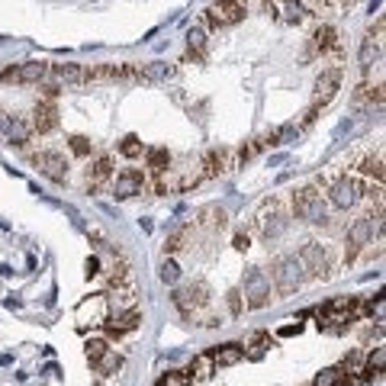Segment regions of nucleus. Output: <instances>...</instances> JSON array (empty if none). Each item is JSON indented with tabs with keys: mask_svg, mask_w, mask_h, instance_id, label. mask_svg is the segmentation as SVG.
<instances>
[{
	"mask_svg": "<svg viewBox=\"0 0 386 386\" xmlns=\"http://www.w3.org/2000/svg\"><path fill=\"white\" fill-rule=\"evenodd\" d=\"M107 319H109V302L103 293H93V296H87L84 302H77V309H75L77 328H97Z\"/></svg>",
	"mask_w": 386,
	"mask_h": 386,
	"instance_id": "nucleus-1",
	"label": "nucleus"
},
{
	"mask_svg": "<svg viewBox=\"0 0 386 386\" xmlns=\"http://www.w3.org/2000/svg\"><path fill=\"white\" fill-rule=\"evenodd\" d=\"M293 213L300 219H306V222H322L328 216V206L316 187H306V190H300L293 196Z\"/></svg>",
	"mask_w": 386,
	"mask_h": 386,
	"instance_id": "nucleus-2",
	"label": "nucleus"
},
{
	"mask_svg": "<svg viewBox=\"0 0 386 386\" xmlns=\"http://www.w3.org/2000/svg\"><path fill=\"white\" fill-rule=\"evenodd\" d=\"M302 261L296 254H284V258L274 261V284H277V293H293L302 280Z\"/></svg>",
	"mask_w": 386,
	"mask_h": 386,
	"instance_id": "nucleus-3",
	"label": "nucleus"
},
{
	"mask_svg": "<svg viewBox=\"0 0 386 386\" xmlns=\"http://www.w3.org/2000/svg\"><path fill=\"white\" fill-rule=\"evenodd\" d=\"M364 193H367V184L357 180V177H338L335 184L328 187V196H332V203H335L338 210H351Z\"/></svg>",
	"mask_w": 386,
	"mask_h": 386,
	"instance_id": "nucleus-4",
	"label": "nucleus"
},
{
	"mask_svg": "<svg viewBox=\"0 0 386 386\" xmlns=\"http://www.w3.org/2000/svg\"><path fill=\"white\" fill-rule=\"evenodd\" d=\"M380 216H383V210H377V216H373V213H367V216H361L351 226V232H348V245H351V248H348V261H354L364 245H370L373 229H380Z\"/></svg>",
	"mask_w": 386,
	"mask_h": 386,
	"instance_id": "nucleus-5",
	"label": "nucleus"
},
{
	"mask_svg": "<svg viewBox=\"0 0 386 386\" xmlns=\"http://www.w3.org/2000/svg\"><path fill=\"white\" fill-rule=\"evenodd\" d=\"M206 302H210V290H206V284H190V286H184V290H177L174 293V306L184 312V316H190V319L206 306Z\"/></svg>",
	"mask_w": 386,
	"mask_h": 386,
	"instance_id": "nucleus-6",
	"label": "nucleus"
},
{
	"mask_svg": "<svg viewBox=\"0 0 386 386\" xmlns=\"http://www.w3.org/2000/svg\"><path fill=\"white\" fill-rule=\"evenodd\" d=\"M242 17H245V7L238 0H216V3L206 10V23H210L213 29H226V26L238 23Z\"/></svg>",
	"mask_w": 386,
	"mask_h": 386,
	"instance_id": "nucleus-7",
	"label": "nucleus"
},
{
	"mask_svg": "<svg viewBox=\"0 0 386 386\" xmlns=\"http://www.w3.org/2000/svg\"><path fill=\"white\" fill-rule=\"evenodd\" d=\"M200 164H203V174H206V177L229 174V171L238 168V151H232V148H213V151H206V155L200 158Z\"/></svg>",
	"mask_w": 386,
	"mask_h": 386,
	"instance_id": "nucleus-8",
	"label": "nucleus"
},
{
	"mask_svg": "<svg viewBox=\"0 0 386 386\" xmlns=\"http://www.w3.org/2000/svg\"><path fill=\"white\" fill-rule=\"evenodd\" d=\"M286 210H284V203L280 200H270L268 206H264V213H261V219H258V226H261V236L264 238H277L280 232L286 229Z\"/></svg>",
	"mask_w": 386,
	"mask_h": 386,
	"instance_id": "nucleus-9",
	"label": "nucleus"
},
{
	"mask_svg": "<svg viewBox=\"0 0 386 386\" xmlns=\"http://www.w3.org/2000/svg\"><path fill=\"white\" fill-rule=\"evenodd\" d=\"M338 84H341V71H338V68H325V71L319 75V81H316V93H312V109H322V107H328V103L335 100Z\"/></svg>",
	"mask_w": 386,
	"mask_h": 386,
	"instance_id": "nucleus-10",
	"label": "nucleus"
},
{
	"mask_svg": "<svg viewBox=\"0 0 386 386\" xmlns=\"http://www.w3.org/2000/svg\"><path fill=\"white\" fill-rule=\"evenodd\" d=\"M300 261H302V268L309 270L312 277H328V270H332V261H328V252L322 248V245L309 242V245H302V252H300Z\"/></svg>",
	"mask_w": 386,
	"mask_h": 386,
	"instance_id": "nucleus-11",
	"label": "nucleus"
},
{
	"mask_svg": "<svg viewBox=\"0 0 386 386\" xmlns=\"http://www.w3.org/2000/svg\"><path fill=\"white\" fill-rule=\"evenodd\" d=\"M245 296H248V306H252V309L268 306V300H270V277L264 274V270H252V274L245 277Z\"/></svg>",
	"mask_w": 386,
	"mask_h": 386,
	"instance_id": "nucleus-12",
	"label": "nucleus"
},
{
	"mask_svg": "<svg viewBox=\"0 0 386 386\" xmlns=\"http://www.w3.org/2000/svg\"><path fill=\"white\" fill-rule=\"evenodd\" d=\"M33 164L39 168V174H45L55 184H61L68 177V161L61 158L59 151H39V155H33Z\"/></svg>",
	"mask_w": 386,
	"mask_h": 386,
	"instance_id": "nucleus-13",
	"label": "nucleus"
},
{
	"mask_svg": "<svg viewBox=\"0 0 386 386\" xmlns=\"http://www.w3.org/2000/svg\"><path fill=\"white\" fill-rule=\"evenodd\" d=\"M49 71H52V65H45V61H26L20 68H10L3 77L7 81H20V84H39V81L49 77Z\"/></svg>",
	"mask_w": 386,
	"mask_h": 386,
	"instance_id": "nucleus-14",
	"label": "nucleus"
},
{
	"mask_svg": "<svg viewBox=\"0 0 386 386\" xmlns=\"http://www.w3.org/2000/svg\"><path fill=\"white\" fill-rule=\"evenodd\" d=\"M113 190H116L119 200H129V196H135V193H142L145 190V171H139V168L119 171Z\"/></svg>",
	"mask_w": 386,
	"mask_h": 386,
	"instance_id": "nucleus-15",
	"label": "nucleus"
},
{
	"mask_svg": "<svg viewBox=\"0 0 386 386\" xmlns=\"http://www.w3.org/2000/svg\"><path fill=\"white\" fill-rule=\"evenodd\" d=\"M55 126H59V109H55L52 97H45V103H36L33 109V129L36 132H49Z\"/></svg>",
	"mask_w": 386,
	"mask_h": 386,
	"instance_id": "nucleus-16",
	"label": "nucleus"
},
{
	"mask_svg": "<svg viewBox=\"0 0 386 386\" xmlns=\"http://www.w3.org/2000/svg\"><path fill=\"white\" fill-rule=\"evenodd\" d=\"M0 135H7L10 142H26L29 139V126H26L20 116H7L0 109Z\"/></svg>",
	"mask_w": 386,
	"mask_h": 386,
	"instance_id": "nucleus-17",
	"label": "nucleus"
},
{
	"mask_svg": "<svg viewBox=\"0 0 386 386\" xmlns=\"http://www.w3.org/2000/svg\"><path fill=\"white\" fill-rule=\"evenodd\" d=\"M274 7H277V17L284 23H302V20L309 17V10L302 7L300 0H270Z\"/></svg>",
	"mask_w": 386,
	"mask_h": 386,
	"instance_id": "nucleus-18",
	"label": "nucleus"
},
{
	"mask_svg": "<svg viewBox=\"0 0 386 386\" xmlns=\"http://www.w3.org/2000/svg\"><path fill=\"white\" fill-rule=\"evenodd\" d=\"M109 177H113V158L103 155V158H97L93 161V168L87 171V184H91V190H100Z\"/></svg>",
	"mask_w": 386,
	"mask_h": 386,
	"instance_id": "nucleus-19",
	"label": "nucleus"
},
{
	"mask_svg": "<svg viewBox=\"0 0 386 386\" xmlns=\"http://www.w3.org/2000/svg\"><path fill=\"white\" fill-rule=\"evenodd\" d=\"M49 77L59 84H84V65H52Z\"/></svg>",
	"mask_w": 386,
	"mask_h": 386,
	"instance_id": "nucleus-20",
	"label": "nucleus"
},
{
	"mask_svg": "<svg viewBox=\"0 0 386 386\" xmlns=\"http://www.w3.org/2000/svg\"><path fill=\"white\" fill-rule=\"evenodd\" d=\"M335 49H338V33L332 26H319V29L312 33V52L325 55V52H335Z\"/></svg>",
	"mask_w": 386,
	"mask_h": 386,
	"instance_id": "nucleus-21",
	"label": "nucleus"
},
{
	"mask_svg": "<svg viewBox=\"0 0 386 386\" xmlns=\"http://www.w3.org/2000/svg\"><path fill=\"white\" fill-rule=\"evenodd\" d=\"M103 325H107L109 335H126V332H132V328L139 325V309H126L123 316H116V319H107Z\"/></svg>",
	"mask_w": 386,
	"mask_h": 386,
	"instance_id": "nucleus-22",
	"label": "nucleus"
},
{
	"mask_svg": "<svg viewBox=\"0 0 386 386\" xmlns=\"http://www.w3.org/2000/svg\"><path fill=\"white\" fill-rule=\"evenodd\" d=\"M171 75H174V68L164 65V61H151V65L139 68V81H145V84H155V81H168Z\"/></svg>",
	"mask_w": 386,
	"mask_h": 386,
	"instance_id": "nucleus-23",
	"label": "nucleus"
},
{
	"mask_svg": "<svg viewBox=\"0 0 386 386\" xmlns=\"http://www.w3.org/2000/svg\"><path fill=\"white\" fill-rule=\"evenodd\" d=\"M242 357H245L242 344H222L219 351H213V364H216V367H232V364H238Z\"/></svg>",
	"mask_w": 386,
	"mask_h": 386,
	"instance_id": "nucleus-24",
	"label": "nucleus"
},
{
	"mask_svg": "<svg viewBox=\"0 0 386 386\" xmlns=\"http://www.w3.org/2000/svg\"><path fill=\"white\" fill-rule=\"evenodd\" d=\"M357 171L367 177H373L377 184H383V151H377V155H364L361 161H357Z\"/></svg>",
	"mask_w": 386,
	"mask_h": 386,
	"instance_id": "nucleus-25",
	"label": "nucleus"
},
{
	"mask_svg": "<svg viewBox=\"0 0 386 386\" xmlns=\"http://www.w3.org/2000/svg\"><path fill=\"white\" fill-rule=\"evenodd\" d=\"M344 383H348V377H344L341 370L328 367V370H322L319 377H316V383H312V386H344Z\"/></svg>",
	"mask_w": 386,
	"mask_h": 386,
	"instance_id": "nucleus-26",
	"label": "nucleus"
},
{
	"mask_svg": "<svg viewBox=\"0 0 386 386\" xmlns=\"http://www.w3.org/2000/svg\"><path fill=\"white\" fill-rule=\"evenodd\" d=\"M383 361H386V351H383V348H377V351L367 357V370H364V373H367V380H373V377H380V373H383Z\"/></svg>",
	"mask_w": 386,
	"mask_h": 386,
	"instance_id": "nucleus-27",
	"label": "nucleus"
},
{
	"mask_svg": "<svg viewBox=\"0 0 386 386\" xmlns=\"http://www.w3.org/2000/svg\"><path fill=\"white\" fill-rule=\"evenodd\" d=\"M107 351H109V344L107 341H100V338H93V341H87V361L97 367V364L107 357Z\"/></svg>",
	"mask_w": 386,
	"mask_h": 386,
	"instance_id": "nucleus-28",
	"label": "nucleus"
},
{
	"mask_svg": "<svg viewBox=\"0 0 386 386\" xmlns=\"http://www.w3.org/2000/svg\"><path fill=\"white\" fill-rule=\"evenodd\" d=\"M268 344H270V338L264 335V332H258V335L252 338V344H248V357H252V361H258V357H264V351H268Z\"/></svg>",
	"mask_w": 386,
	"mask_h": 386,
	"instance_id": "nucleus-29",
	"label": "nucleus"
},
{
	"mask_svg": "<svg viewBox=\"0 0 386 386\" xmlns=\"http://www.w3.org/2000/svg\"><path fill=\"white\" fill-rule=\"evenodd\" d=\"M380 52H383V45H377L373 39H364V49H361V65L370 68L373 61L380 59Z\"/></svg>",
	"mask_w": 386,
	"mask_h": 386,
	"instance_id": "nucleus-30",
	"label": "nucleus"
},
{
	"mask_svg": "<svg viewBox=\"0 0 386 386\" xmlns=\"http://www.w3.org/2000/svg\"><path fill=\"white\" fill-rule=\"evenodd\" d=\"M155 386H190V373H187V370H171V373H164Z\"/></svg>",
	"mask_w": 386,
	"mask_h": 386,
	"instance_id": "nucleus-31",
	"label": "nucleus"
},
{
	"mask_svg": "<svg viewBox=\"0 0 386 386\" xmlns=\"http://www.w3.org/2000/svg\"><path fill=\"white\" fill-rule=\"evenodd\" d=\"M187 43H190V52L203 55V49H206V33H203L200 26H193L190 33H187Z\"/></svg>",
	"mask_w": 386,
	"mask_h": 386,
	"instance_id": "nucleus-32",
	"label": "nucleus"
},
{
	"mask_svg": "<svg viewBox=\"0 0 386 386\" xmlns=\"http://www.w3.org/2000/svg\"><path fill=\"white\" fill-rule=\"evenodd\" d=\"M148 158H151V171H164V168L171 164V155H168L164 148H155Z\"/></svg>",
	"mask_w": 386,
	"mask_h": 386,
	"instance_id": "nucleus-33",
	"label": "nucleus"
},
{
	"mask_svg": "<svg viewBox=\"0 0 386 386\" xmlns=\"http://www.w3.org/2000/svg\"><path fill=\"white\" fill-rule=\"evenodd\" d=\"M177 277H180V268H177L174 261H164V264H161V280H164V284H177Z\"/></svg>",
	"mask_w": 386,
	"mask_h": 386,
	"instance_id": "nucleus-34",
	"label": "nucleus"
},
{
	"mask_svg": "<svg viewBox=\"0 0 386 386\" xmlns=\"http://www.w3.org/2000/svg\"><path fill=\"white\" fill-rule=\"evenodd\" d=\"M216 367L213 364V354H203V357H196V364H193V370H196V377H210V370Z\"/></svg>",
	"mask_w": 386,
	"mask_h": 386,
	"instance_id": "nucleus-35",
	"label": "nucleus"
},
{
	"mask_svg": "<svg viewBox=\"0 0 386 386\" xmlns=\"http://www.w3.org/2000/svg\"><path fill=\"white\" fill-rule=\"evenodd\" d=\"M116 367H119V354H113V351H107V357L97 364V370H100V373H113Z\"/></svg>",
	"mask_w": 386,
	"mask_h": 386,
	"instance_id": "nucleus-36",
	"label": "nucleus"
},
{
	"mask_svg": "<svg viewBox=\"0 0 386 386\" xmlns=\"http://www.w3.org/2000/svg\"><path fill=\"white\" fill-rule=\"evenodd\" d=\"M91 148L93 145L87 142L84 135H71V151H75V155H91Z\"/></svg>",
	"mask_w": 386,
	"mask_h": 386,
	"instance_id": "nucleus-37",
	"label": "nucleus"
},
{
	"mask_svg": "<svg viewBox=\"0 0 386 386\" xmlns=\"http://www.w3.org/2000/svg\"><path fill=\"white\" fill-rule=\"evenodd\" d=\"M123 155H129V158H139V155H142V142H139L135 135H129L126 142H123Z\"/></svg>",
	"mask_w": 386,
	"mask_h": 386,
	"instance_id": "nucleus-38",
	"label": "nucleus"
},
{
	"mask_svg": "<svg viewBox=\"0 0 386 386\" xmlns=\"http://www.w3.org/2000/svg\"><path fill=\"white\" fill-rule=\"evenodd\" d=\"M229 306H232V312H242V290H232V293H229Z\"/></svg>",
	"mask_w": 386,
	"mask_h": 386,
	"instance_id": "nucleus-39",
	"label": "nucleus"
},
{
	"mask_svg": "<svg viewBox=\"0 0 386 386\" xmlns=\"http://www.w3.org/2000/svg\"><path fill=\"white\" fill-rule=\"evenodd\" d=\"M97 274H100V261L87 258V277H97Z\"/></svg>",
	"mask_w": 386,
	"mask_h": 386,
	"instance_id": "nucleus-40",
	"label": "nucleus"
},
{
	"mask_svg": "<svg viewBox=\"0 0 386 386\" xmlns=\"http://www.w3.org/2000/svg\"><path fill=\"white\" fill-rule=\"evenodd\" d=\"M236 248L238 252H248V236H236Z\"/></svg>",
	"mask_w": 386,
	"mask_h": 386,
	"instance_id": "nucleus-41",
	"label": "nucleus"
}]
</instances>
